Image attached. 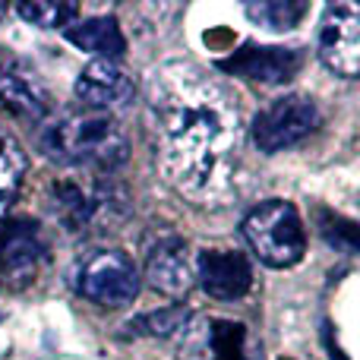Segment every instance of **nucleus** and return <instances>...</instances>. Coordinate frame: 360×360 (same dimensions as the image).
Listing matches in <instances>:
<instances>
[{
  "instance_id": "nucleus-1",
  "label": "nucleus",
  "mask_w": 360,
  "mask_h": 360,
  "mask_svg": "<svg viewBox=\"0 0 360 360\" xmlns=\"http://www.w3.org/2000/svg\"><path fill=\"white\" fill-rule=\"evenodd\" d=\"M155 162L196 205H218L234 186L243 127L237 101L196 63L171 60L146 82Z\"/></svg>"
},
{
  "instance_id": "nucleus-2",
  "label": "nucleus",
  "mask_w": 360,
  "mask_h": 360,
  "mask_svg": "<svg viewBox=\"0 0 360 360\" xmlns=\"http://www.w3.org/2000/svg\"><path fill=\"white\" fill-rule=\"evenodd\" d=\"M38 146L48 158L79 174L108 177L127 165L130 143L120 124L105 111H63L38 130Z\"/></svg>"
},
{
  "instance_id": "nucleus-3",
  "label": "nucleus",
  "mask_w": 360,
  "mask_h": 360,
  "mask_svg": "<svg viewBox=\"0 0 360 360\" xmlns=\"http://www.w3.org/2000/svg\"><path fill=\"white\" fill-rule=\"evenodd\" d=\"M51 212L67 234L92 237L117 231L130 215L127 193L114 180L95 174L60 177L51 184Z\"/></svg>"
},
{
  "instance_id": "nucleus-4",
  "label": "nucleus",
  "mask_w": 360,
  "mask_h": 360,
  "mask_svg": "<svg viewBox=\"0 0 360 360\" xmlns=\"http://www.w3.org/2000/svg\"><path fill=\"white\" fill-rule=\"evenodd\" d=\"M243 240L272 269H291L307 253V231L300 212L288 199H266L247 212L240 224Z\"/></svg>"
},
{
  "instance_id": "nucleus-5",
  "label": "nucleus",
  "mask_w": 360,
  "mask_h": 360,
  "mask_svg": "<svg viewBox=\"0 0 360 360\" xmlns=\"http://www.w3.org/2000/svg\"><path fill=\"white\" fill-rule=\"evenodd\" d=\"M73 291L98 307H127L139 294V269L124 250H95L73 269Z\"/></svg>"
},
{
  "instance_id": "nucleus-6",
  "label": "nucleus",
  "mask_w": 360,
  "mask_h": 360,
  "mask_svg": "<svg viewBox=\"0 0 360 360\" xmlns=\"http://www.w3.org/2000/svg\"><path fill=\"white\" fill-rule=\"evenodd\" d=\"M319 127V111L307 95H285L275 98L262 108L253 117L250 136H253L256 149L262 155H275L285 152L291 146H297L300 139H307Z\"/></svg>"
},
{
  "instance_id": "nucleus-7",
  "label": "nucleus",
  "mask_w": 360,
  "mask_h": 360,
  "mask_svg": "<svg viewBox=\"0 0 360 360\" xmlns=\"http://www.w3.org/2000/svg\"><path fill=\"white\" fill-rule=\"evenodd\" d=\"M319 60L332 73L354 79L360 73V6L357 4H329L319 19L316 32Z\"/></svg>"
},
{
  "instance_id": "nucleus-8",
  "label": "nucleus",
  "mask_w": 360,
  "mask_h": 360,
  "mask_svg": "<svg viewBox=\"0 0 360 360\" xmlns=\"http://www.w3.org/2000/svg\"><path fill=\"white\" fill-rule=\"evenodd\" d=\"M48 266V240L32 221L0 224V288H29Z\"/></svg>"
},
{
  "instance_id": "nucleus-9",
  "label": "nucleus",
  "mask_w": 360,
  "mask_h": 360,
  "mask_svg": "<svg viewBox=\"0 0 360 360\" xmlns=\"http://www.w3.org/2000/svg\"><path fill=\"white\" fill-rule=\"evenodd\" d=\"M304 67V51L300 48H275V44H243L231 57H218L215 70L228 76H240L262 86H281L294 79Z\"/></svg>"
},
{
  "instance_id": "nucleus-10",
  "label": "nucleus",
  "mask_w": 360,
  "mask_h": 360,
  "mask_svg": "<svg viewBox=\"0 0 360 360\" xmlns=\"http://www.w3.org/2000/svg\"><path fill=\"white\" fill-rule=\"evenodd\" d=\"M193 281H199L209 297L240 300L253 288V269L237 250H202L193 262Z\"/></svg>"
},
{
  "instance_id": "nucleus-11",
  "label": "nucleus",
  "mask_w": 360,
  "mask_h": 360,
  "mask_svg": "<svg viewBox=\"0 0 360 360\" xmlns=\"http://www.w3.org/2000/svg\"><path fill=\"white\" fill-rule=\"evenodd\" d=\"M73 92H76V98L82 101L86 111L108 114L111 108H124L127 101L133 98L136 86H133V79L114 60H92L76 76Z\"/></svg>"
},
{
  "instance_id": "nucleus-12",
  "label": "nucleus",
  "mask_w": 360,
  "mask_h": 360,
  "mask_svg": "<svg viewBox=\"0 0 360 360\" xmlns=\"http://www.w3.org/2000/svg\"><path fill=\"white\" fill-rule=\"evenodd\" d=\"M0 105L19 120L41 124L48 114V95L38 86V79L16 60L0 51Z\"/></svg>"
},
{
  "instance_id": "nucleus-13",
  "label": "nucleus",
  "mask_w": 360,
  "mask_h": 360,
  "mask_svg": "<svg viewBox=\"0 0 360 360\" xmlns=\"http://www.w3.org/2000/svg\"><path fill=\"white\" fill-rule=\"evenodd\" d=\"M146 278L168 297H186L193 288V259L180 237H165L146 259Z\"/></svg>"
},
{
  "instance_id": "nucleus-14",
  "label": "nucleus",
  "mask_w": 360,
  "mask_h": 360,
  "mask_svg": "<svg viewBox=\"0 0 360 360\" xmlns=\"http://www.w3.org/2000/svg\"><path fill=\"white\" fill-rule=\"evenodd\" d=\"M63 38L70 44H76L79 51H89L98 60H114L127 54V35L120 29V22L114 16H95V19H82L76 25L63 29Z\"/></svg>"
},
{
  "instance_id": "nucleus-15",
  "label": "nucleus",
  "mask_w": 360,
  "mask_h": 360,
  "mask_svg": "<svg viewBox=\"0 0 360 360\" xmlns=\"http://www.w3.org/2000/svg\"><path fill=\"white\" fill-rule=\"evenodd\" d=\"M22 174H25V152L6 133V127H0V224H4L10 202L16 199Z\"/></svg>"
},
{
  "instance_id": "nucleus-16",
  "label": "nucleus",
  "mask_w": 360,
  "mask_h": 360,
  "mask_svg": "<svg viewBox=\"0 0 360 360\" xmlns=\"http://www.w3.org/2000/svg\"><path fill=\"white\" fill-rule=\"evenodd\" d=\"M193 319V310L184 304H174V307H165V310H152V313H143V316L130 319L127 329L133 335H149V338H171L177 335L180 329H186V323Z\"/></svg>"
},
{
  "instance_id": "nucleus-17",
  "label": "nucleus",
  "mask_w": 360,
  "mask_h": 360,
  "mask_svg": "<svg viewBox=\"0 0 360 360\" xmlns=\"http://www.w3.org/2000/svg\"><path fill=\"white\" fill-rule=\"evenodd\" d=\"M304 13H307L304 0H259V4H247V16L269 32L294 29L304 19Z\"/></svg>"
},
{
  "instance_id": "nucleus-18",
  "label": "nucleus",
  "mask_w": 360,
  "mask_h": 360,
  "mask_svg": "<svg viewBox=\"0 0 360 360\" xmlns=\"http://www.w3.org/2000/svg\"><path fill=\"white\" fill-rule=\"evenodd\" d=\"M16 13L38 29H67L79 16V6L67 4V0H57V4L54 0H22L16 4Z\"/></svg>"
},
{
  "instance_id": "nucleus-19",
  "label": "nucleus",
  "mask_w": 360,
  "mask_h": 360,
  "mask_svg": "<svg viewBox=\"0 0 360 360\" xmlns=\"http://www.w3.org/2000/svg\"><path fill=\"white\" fill-rule=\"evenodd\" d=\"M212 360H247V326L234 319H212Z\"/></svg>"
},
{
  "instance_id": "nucleus-20",
  "label": "nucleus",
  "mask_w": 360,
  "mask_h": 360,
  "mask_svg": "<svg viewBox=\"0 0 360 360\" xmlns=\"http://www.w3.org/2000/svg\"><path fill=\"white\" fill-rule=\"evenodd\" d=\"M319 234L329 247H335L338 253L354 256L357 253V224L351 218L332 215V212H319Z\"/></svg>"
},
{
  "instance_id": "nucleus-21",
  "label": "nucleus",
  "mask_w": 360,
  "mask_h": 360,
  "mask_svg": "<svg viewBox=\"0 0 360 360\" xmlns=\"http://www.w3.org/2000/svg\"><path fill=\"white\" fill-rule=\"evenodd\" d=\"M4 16H6V6H4V4H0V19H4Z\"/></svg>"
},
{
  "instance_id": "nucleus-22",
  "label": "nucleus",
  "mask_w": 360,
  "mask_h": 360,
  "mask_svg": "<svg viewBox=\"0 0 360 360\" xmlns=\"http://www.w3.org/2000/svg\"><path fill=\"white\" fill-rule=\"evenodd\" d=\"M0 323H4V310H0Z\"/></svg>"
}]
</instances>
